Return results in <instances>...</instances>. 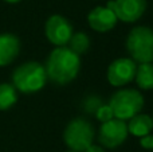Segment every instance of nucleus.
<instances>
[{"instance_id":"20","label":"nucleus","mask_w":153,"mask_h":152,"mask_svg":"<svg viewBox=\"0 0 153 152\" xmlns=\"http://www.w3.org/2000/svg\"><path fill=\"white\" fill-rule=\"evenodd\" d=\"M4 1L11 3V4H15V3H19V1H22V0H4Z\"/></svg>"},{"instance_id":"13","label":"nucleus","mask_w":153,"mask_h":152,"mask_svg":"<svg viewBox=\"0 0 153 152\" xmlns=\"http://www.w3.org/2000/svg\"><path fill=\"white\" fill-rule=\"evenodd\" d=\"M136 83L143 90L153 89V63H140L136 69Z\"/></svg>"},{"instance_id":"2","label":"nucleus","mask_w":153,"mask_h":152,"mask_svg":"<svg viewBox=\"0 0 153 152\" xmlns=\"http://www.w3.org/2000/svg\"><path fill=\"white\" fill-rule=\"evenodd\" d=\"M47 82L45 66L39 62H26L18 66L12 73V86L26 94L42 90Z\"/></svg>"},{"instance_id":"21","label":"nucleus","mask_w":153,"mask_h":152,"mask_svg":"<svg viewBox=\"0 0 153 152\" xmlns=\"http://www.w3.org/2000/svg\"><path fill=\"white\" fill-rule=\"evenodd\" d=\"M66 152H76V151H66Z\"/></svg>"},{"instance_id":"19","label":"nucleus","mask_w":153,"mask_h":152,"mask_svg":"<svg viewBox=\"0 0 153 152\" xmlns=\"http://www.w3.org/2000/svg\"><path fill=\"white\" fill-rule=\"evenodd\" d=\"M83 152H105L103 151V148L101 147V145H97V144H91L87 150H85Z\"/></svg>"},{"instance_id":"12","label":"nucleus","mask_w":153,"mask_h":152,"mask_svg":"<svg viewBox=\"0 0 153 152\" xmlns=\"http://www.w3.org/2000/svg\"><path fill=\"white\" fill-rule=\"evenodd\" d=\"M153 129V121L152 117L148 115H136L134 117H132L128 124V132L133 136L137 137H144L146 135H149Z\"/></svg>"},{"instance_id":"9","label":"nucleus","mask_w":153,"mask_h":152,"mask_svg":"<svg viewBox=\"0 0 153 152\" xmlns=\"http://www.w3.org/2000/svg\"><path fill=\"white\" fill-rule=\"evenodd\" d=\"M106 7L113 11L118 20L134 23L146 11V0H110Z\"/></svg>"},{"instance_id":"1","label":"nucleus","mask_w":153,"mask_h":152,"mask_svg":"<svg viewBox=\"0 0 153 152\" xmlns=\"http://www.w3.org/2000/svg\"><path fill=\"white\" fill-rule=\"evenodd\" d=\"M47 80L58 86L73 82L81 70V58L67 46L55 47L47 57L45 65Z\"/></svg>"},{"instance_id":"15","label":"nucleus","mask_w":153,"mask_h":152,"mask_svg":"<svg viewBox=\"0 0 153 152\" xmlns=\"http://www.w3.org/2000/svg\"><path fill=\"white\" fill-rule=\"evenodd\" d=\"M90 47V39L87 37L86 32L79 31V32H73L71 38L69 40V48L75 53L76 55H82L85 54Z\"/></svg>"},{"instance_id":"16","label":"nucleus","mask_w":153,"mask_h":152,"mask_svg":"<svg viewBox=\"0 0 153 152\" xmlns=\"http://www.w3.org/2000/svg\"><path fill=\"white\" fill-rule=\"evenodd\" d=\"M103 105L102 100L100 98V96H95V94H91V96L86 97L83 101V109L86 113L89 115H94L97 113V110L100 109L101 107Z\"/></svg>"},{"instance_id":"3","label":"nucleus","mask_w":153,"mask_h":152,"mask_svg":"<svg viewBox=\"0 0 153 152\" xmlns=\"http://www.w3.org/2000/svg\"><path fill=\"white\" fill-rule=\"evenodd\" d=\"M145 100L138 90L132 88L120 89L113 93L109 100V107L113 112L114 118L126 121L134 117L143 110Z\"/></svg>"},{"instance_id":"11","label":"nucleus","mask_w":153,"mask_h":152,"mask_svg":"<svg viewBox=\"0 0 153 152\" xmlns=\"http://www.w3.org/2000/svg\"><path fill=\"white\" fill-rule=\"evenodd\" d=\"M20 51V40L16 35L5 32L0 34V67L12 63Z\"/></svg>"},{"instance_id":"5","label":"nucleus","mask_w":153,"mask_h":152,"mask_svg":"<svg viewBox=\"0 0 153 152\" xmlns=\"http://www.w3.org/2000/svg\"><path fill=\"white\" fill-rule=\"evenodd\" d=\"M95 131L89 120L82 117H75L66 125L63 132L65 144L70 151L83 152L94 142Z\"/></svg>"},{"instance_id":"4","label":"nucleus","mask_w":153,"mask_h":152,"mask_svg":"<svg viewBox=\"0 0 153 152\" xmlns=\"http://www.w3.org/2000/svg\"><path fill=\"white\" fill-rule=\"evenodd\" d=\"M126 48L130 58L138 63L153 62V30L146 26H136L126 38Z\"/></svg>"},{"instance_id":"6","label":"nucleus","mask_w":153,"mask_h":152,"mask_svg":"<svg viewBox=\"0 0 153 152\" xmlns=\"http://www.w3.org/2000/svg\"><path fill=\"white\" fill-rule=\"evenodd\" d=\"M128 124L118 118L102 123L98 129V142L106 148H117L128 139Z\"/></svg>"},{"instance_id":"7","label":"nucleus","mask_w":153,"mask_h":152,"mask_svg":"<svg viewBox=\"0 0 153 152\" xmlns=\"http://www.w3.org/2000/svg\"><path fill=\"white\" fill-rule=\"evenodd\" d=\"M45 34L48 42L56 47H65L69 45L73 35V26L65 16L53 15L46 20Z\"/></svg>"},{"instance_id":"18","label":"nucleus","mask_w":153,"mask_h":152,"mask_svg":"<svg viewBox=\"0 0 153 152\" xmlns=\"http://www.w3.org/2000/svg\"><path fill=\"white\" fill-rule=\"evenodd\" d=\"M140 145L145 150H153V135H146L144 137H140Z\"/></svg>"},{"instance_id":"14","label":"nucleus","mask_w":153,"mask_h":152,"mask_svg":"<svg viewBox=\"0 0 153 152\" xmlns=\"http://www.w3.org/2000/svg\"><path fill=\"white\" fill-rule=\"evenodd\" d=\"M18 101V92L11 83H0V110H8Z\"/></svg>"},{"instance_id":"17","label":"nucleus","mask_w":153,"mask_h":152,"mask_svg":"<svg viewBox=\"0 0 153 152\" xmlns=\"http://www.w3.org/2000/svg\"><path fill=\"white\" fill-rule=\"evenodd\" d=\"M95 117H97V120L101 121V124H102V123H106V121H110L111 118H114V116H113V112H111L110 107H109L108 104H103L102 107L97 110Z\"/></svg>"},{"instance_id":"22","label":"nucleus","mask_w":153,"mask_h":152,"mask_svg":"<svg viewBox=\"0 0 153 152\" xmlns=\"http://www.w3.org/2000/svg\"><path fill=\"white\" fill-rule=\"evenodd\" d=\"M152 121H153V116H152Z\"/></svg>"},{"instance_id":"8","label":"nucleus","mask_w":153,"mask_h":152,"mask_svg":"<svg viewBox=\"0 0 153 152\" xmlns=\"http://www.w3.org/2000/svg\"><path fill=\"white\" fill-rule=\"evenodd\" d=\"M137 65L132 58H117L108 67V81L111 86L122 88L136 77Z\"/></svg>"},{"instance_id":"10","label":"nucleus","mask_w":153,"mask_h":152,"mask_svg":"<svg viewBox=\"0 0 153 152\" xmlns=\"http://www.w3.org/2000/svg\"><path fill=\"white\" fill-rule=\"evenodd\" d=\"M117 16L114 15V12L111 10H109L108 7H98L93 8L87 15V23H89L90 28L94 30L95 32H109L110 30H113L117 26Z\"/></svg>"}]
</instances>
